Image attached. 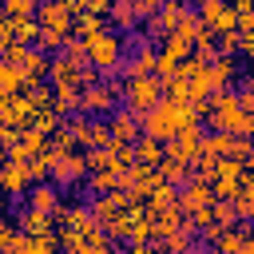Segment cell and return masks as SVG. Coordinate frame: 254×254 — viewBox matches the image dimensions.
I'll use <instances>...</instances> for the list:
<instances>
[{"mask_svg":"<svg viewBox=\"0 0 254 254\" xmlns=\"http://www.w3.org/2000/svg\"><path fill=\"white\" fill-rule=\"evenodd\" d=\"M83 40V60L95 75H119L123 71V56H127V40L123 32H115L111 24L95 28L91 36H79Z\"/></svg>","mask_w":254,"mask_h":254,"instance_id":"6da1fadb","label":"cell"},{"mask_svg":"<svg viewBox=\"0 0 254 254\" xmlns=\"http://www.w3.org/2000/svg\"><path fill=\"white\" fill-rule=\"evenodd\" d=\"M194 119H198V115H194L190 99L159 95V103L139 115V131H143V135H155V139H171L179 127H187V123H194Z\"/></svg>","mask_w":254,"mask_h":254,"instance_id":"7a4b0ae2","label":"cell"},{"mask_svg":"<svg viewBox=\"0 0 254 254\" xmlns=\"http://www.w3.org/2000/svg\"><path fill=\"white\" fill-rule=\"evenodd\" d=\"M202 119H206V127H218V131H230V135H250L254 131V111H242L234 91H210Z\"/></svg>","mask_w":254,"mask_h":254,"instance_id":"3957f363","label":"cell"},{"mask_svg":"<svg viewBox=\"0 0 254 254\" xmlns=\"http://www.w3.org/2000/svg\"><path fill=\"white\" fill-rule=\"evenodd\" d=\"M119 95H123V71H119V75H95V79H87V83L79 87L75 111L103 119V115H111V111L119 107Z\"/></svg>","mask_w":254,"mask_h":254,"instance_id":"277c9868","label":"cell"},{"mask_svg":"<svg viewBox=\"0 0 254 254\" xmlns=\"http://www.w3.org/2000/svg\"><path fill=\"white\" fill-rule=\"evenodd\" d=\"M159 95H163V79H159V75H123V95H119V103H123L127 111L143 115L147 107L159 103Z\"/></svg>","mask_w":254,"mask_h":254,"instance_id":"5b68a950","label":"cell"},{"mask_svg":"<svg viewBox=\"0 0 254 254\" xmlns=\"http://www.w3.org/2000/svg\"><path fill=\"white\" fill-rule=\"evenodd\" d=\"M0 56H4V60H12V64L20 67L24 83H40V79L48 75V52H40L36 44H8Z\"/></svg>","mask_w":254,"mask_h":254,"instance_id":"8992f818","label":"cell"},{"mask_svg":"<svg viewBox=\"0 0 254 254\" xmlns=\"http://www.w3.org/2000/svg\"><path fill=\"white\" fill-rule=\"evenodd\" d=\"M48 159H52V171H48V179L56 183V187H75L83 175H87V155L83 151H52L48 147Z\"/></svg>","mask_w":254,"mask_h":254,"instance_id":"52a82bcc","label":"cell"},{"mask_svg":"<svg viewBox=\"0 0 254 254\" xmlns=\"http://www.w3.org/2000/svg\"><path fill=\"white\" fill-rule=\"evenodd\" d=\"M28 187H32L28 159H20V155H4V159H0V194H4V198H24Z\"/></svg>","mask_w":254,"mask_h":254,"instance_id":"ba28073f","label":"cell"},{"mask_svg":"<svg viewBox=\"0 0 254 254\" xmlns=\"http://www.w3.org/2000/svg\"><path fill=\"white\" fill-rule=\"evenodd\" d=\"M242 64L246 60H238V56H214V60H206V87L210 91H230L234 79L242 75Z\"/></svg>","mask_w":254,"mask_h":254,"instance_id":"9c48e42d","label":"cell"},{"mask_svg":"<svg viewBox=\"0 0 254 254\" xmlns=\"http://www.w3.org/2000/svg\"><path fill=\"white\" fill-rule=\"evenodd\" d=\"M194 16H198V24L206 32H230V28H238V16H234L230 0H202Z\"/></svg>","mask_w":254,"mask_h":254,"instance_id":"30bf717a","label":"cell"},{"mask_svg":"<svg viewBox=\"0 0 254 254\" xmlns=\"http://www.w3.org/2000/svg\"><path fill=\"white\" fill-rule=\"evenodd\" d=\"M71 20H75V8H71L67 0H40V4H36V24H40V28L71 32Z\"/></svg>","mask_w":254,"mask_h":254,"instance_id":"8fae6325","label":"cell"},{"mask_svg":"<svg viewBox=\"0 0 254 254\" xmlns=\"http://www.w3.org/2000/svg\"><path fill=\"white\" fill-rule=\"evenodd\" d=\"M155 64H159V52L151 40H139L131 44V56L123 64V75H155Z\"/></svg>","mask_w":254,"mask_h":254,"instance_id":"7c38bea8","label":"cell"},{"mask_svg":"<svg viewBox=\"0 0 254 254\" xmlns=\"http://www.w3.org/2000/svg\"><path fill=\"white\" fill-rule=\"evenodd\" d=\"M103 119H107V135H111V143H131V139L139 135V115L127 111L123 103H119L111 115H103Z\"/></svg>","mask_w":254,"mask_h":254,"instance_id":"4fadbf2b","label":"cell"},{"mask_svg":"<svg viewBox=\"0 0 254 254\" xmlns=\"http://www.w3.org/2000/svg\"><path fill=\"white\" fill-rule=\"evenodd\" d=\"M24 198H28V206H36V210H44V214H52V210L64 202V194H60V187H56L52 179H40V183H32Z\"/></svg>","mask_w":254,"mask_h":254,"instance_id":"5bb4252c","label":"cell"},{"mask_svg":"<svg viewBox=\"0 0 254 254\" xmlns=\"http://www.w3.org/2000/svg\"><path fill=\"white\" fill-rule=\"evenodd\" d=\"M131 159H135V163H151V167H159V159H163V139L139 131V135L131 139Z\"/></svg>","mask_w":254,"mask_h":254,"instance_id":"9a60e30c","label":"cell"},{"mask_svg":"<svg viewBox=\"0 0 254 254\" xmlns=\"http://www.w3.org/2000/svg\"><path fill=\"white\" fill-rule=\"evenodd\" d=\"M103 20H111L115 32H135V28H139V16H135L131 0H111V8H107Z\"/></svg>","mask_w":254,"mask_h":254,"instance_id":"2e32d148","label":"cell"},{"mask_svg":"<svg viewBox=\"0 0 254 254\" xmlns=\"http://www.w3.org/2000/svg\"><path fill=\"white\" fill-rule=\"evenodd\" d=\"M230 206H234V218H238V222H250V218H254V183H242V187L230 194Z\"/></svg>","mask_w":254,"mask_h":254,"instance_id":"e0dca14e","label":"cell"},{"mask_svg":"<svg viewBox=\"0 0 254 254\" xmlns=\"http://www.w3.org/2000/svg\"><path fill=\"white\" fill-rule=\"evenodd\" d=\"M24 234H44V230H52V214H44V210H36V206H28L24 202V210H20V222H16Z\"/></svg>","mask_w":254,"mask_h":254,"instance_id":"ac0fdd59","label":"cell"},{"mask_svg":"<svg viewBox=\"0 0 254 254\" xmlns=\"http://www.w3.org/2000/svg\"><path fill=\"white\" fill-rule=\"evenodd\" d=\"M67 36H71V32H60V28H40V24H36V40H32V44H36L40 52H48V56H52V52H60V48H64V40H67Z\"/></svg>","mask_w":254,"mask_h":254,"instance_id":"d6986e66","label":"cell"},{"mask_svg":"<svg viewBox=\"0 0 254 254\" xmlns=\"http://www.w3.org/2000/svg\"><path fill=\"white\" fill-rule=\"evenodd\" d=\"M20 87H24L20 67H16L12 60H4V56H0V95H12V91H20Z\"/></svg>","mask_w":254,"mask_h":254,"instance_id":"ffe728a7","label":"cell"},{"mask_svg":"<svg viewBox=\"0 0 254 254\" xmlns=\"http://www.w3.org/2000/svg\"><path fill=\"white\" fill-rule=\"evenodd\" d=\"M36 40V16H12V44H32Z\"/></svg>","mask_w":254,"mask_h":254,"instance_id":"44dd1931","label":"cell"},{"mask_svg":"<svg viewBox=\"0 0 254 254\" xmlns=\"http://www.w3.org/2000/svg\"><path fill=\"white\" fill-rule=\"evenodd\" d=\"M91 175V190H115L119 187V171H87Z\"/></svg>","mask_w":254,"mask_h":254,"instance_id":"7402d4cb","label":"cell"},{"mask_svg":"<svg viewBox=\"0 0 254 254\" xmlns=\"http://www.w3.org/2000/svg\"><path fill=\"white\" fill-rule=\"evenodd\" d=\"M159 4H163V0H131V8H135V16H139V20L155 16V12H159Z\"/></svg>","mask_w":254,"mask_h":254,"instance_id":"603a6c76","label":"cell"},{"mask_svg":"<svg viewBox=\"0 0 254 254\" xmlns=\"http://www.w3.org/2000/svg\"><path fill=\"white\" fill-rule=\"evenodd\" d=\"M111 0H79V12H95V16H107Z\"/></svg>","mask_w":254,"mask_h":254,"instance_id":"cb8c5ba5","label":"cell"},{"mask_svg":"<svg viewBox=\"0 0 254 254\" xmlns=\"http://www.w3.org/2000/svg\"><path fill=\"white\" fill-rule=\"evenodd\" d=\"M194 4H202V0H194Z\"/></svg>","mask_w":254,"mask_h":254,"instance_id":"d4e9b609","label":"cell"}]
</instances>
